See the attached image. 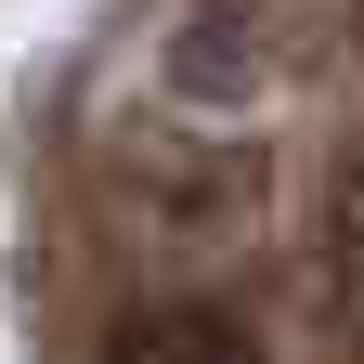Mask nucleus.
Here are the masks:
<instances>
[{
	"label": "nucleus",
	"instance_id": "1",
	"mask_svg": "<svg viewBox=\"0 0 364 364\" xmlns=\"http://www.w3.org/2000/svg\"><path fill=\"white\" fill-rule=\"evenodd\" d=\"M273 78H287V39H273V14H235V0H208L156 39V91L182 117H247L273 105Z\"/></svg>",
	"mask_w": 364,
	"mask_h": 364
},
{
	"label": "nucleus",
	"instance_id": "2",
	"mask_svg": "<svg viewBox=\"0 0 364 364\" xmlns=\"http://www.w3.org/2000/svg\"><path fill=\"white\" fill-rule=\"evenodd\" d=\"M117 364H260V338L235 312H144V326L117 338Z\"/></svg>",
	"mask_w": 364,
	"mask_h": 364
}]
</instances>
